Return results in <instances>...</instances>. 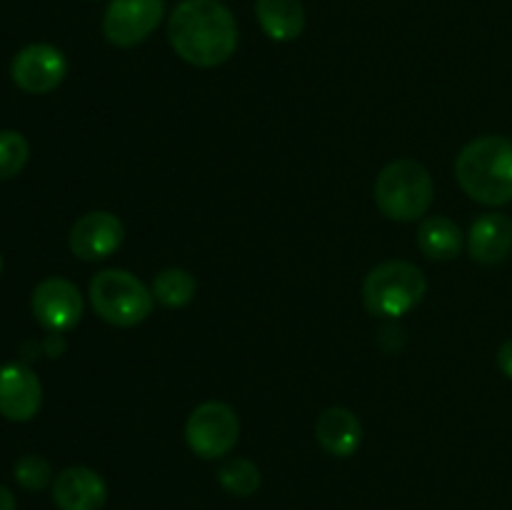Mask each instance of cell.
<instances>
[{"label":"cell","instance_id":"cell-1","mask_svg":"<svg viewBox=\"0 0 512 510\" xmlns=\"http://www.w3.org/2000/svg\"><path fill=\"white\" fill-rule=\"evenodd\" d=\"M175 55L195 68H218L238 48V23L220 0H183L168 18Z\"/></svg>","mask_w":512,"mask_h":510},{"label":"cell","instance_id":"cell-2","mask_svg":"<svg viewBox=\"0 0 512 510\" xmlns=\"http://www.w3.org/2000/svg\"><path fill=\"white\" fill-rule=\"evenodd\" d=\"M455 180L478 203L493 208L512 203V140L503 135L470 140L455 158Z\"/></svg>","mask_w":512,"mask_h":510},{"label":"cell","instance_id":"cell-3","mask_svg":"<svg viewBox=\"0 0 512 510\" xmlns=\"http://www.w3.org/2000/svg\"><path fill=\"white\" fill-rule=\"evenodd\" d=\"M435 198L433 175L418 160H393L375 178V205L398 223H413L430 210Z\"/></svg>","mask_w":512,"mask_h":510},{"label":"cell","instance_id":"cell-4","mask_svg":"<svg viewBox=\"0 0 512 510\" xmlns=\"http://www.w3.org/2000/svg\"><path fill=\"white\" fill-rule=\"evenodd\" d=\"M88 298L95 313L115 328H135L145 323L155 305L153 290L123 268L100 270L90 280Z\"/></svg>","mask_w":512,"mask_h":510},{"label":"cell","instance_id":"cell-5","mask_svg":"<svg viewBox=\"0 0 512 510\" xmlns=\"http://www.w3.org/2000/svg\"><path fill=\"white\" fill-rule=\"evenodd\" d=\"M428 293L423 270L408 260H385L375 265L363 283V303L375 318L395 320L410 313Z\"/></svg>","mask_w":512,"mask_h":510},{"label":"cell","instance_id":"cell-6","mask_svg":"<svg viewBox=\"0 0 512 510\" xmlns=\"http://www.w3.org/2000/svg\"><path fill=\"white\" fill-rule=\"evenodd\" d=\"M240 440V418L228 403H200L185 420V443L198 458L218 460L233 453Z\"/></svg>","mask_w":512,"mask_h":510},{"label":"cell","instance_id":"cell-7","mask_svg":"<svg viewBox=\"0 0 512 510\" xmlns=\"http://www.w3.org/2000/svg\"><path fill=\"white\" fill-rule=\"evenodd\" d=\"M165 0H110L103 15V35L118 48H133L158 30Z\"/></svg>","mask_w":512,"mask_h":510},{"label":"cell","instance_id":"cell-8","mask_svg":"<svg viewBox=\"0 0 512 510\" xmlns=\"http://www.w3.org/2000/svg\"><path fill=\"white\" fill-rule=\"evenodd\" d=\"M13 83L30 95H45L58 88L68 75V58L50 43H30L13 58L10 65Z\"/></svg>","mask_w":512,"mask_h":510},{"label":"cell","instance_id":"cell-9","mask_svg":"<svg viewBox=\"0 0 512 510\" xmlns=\"http://www.w3.org/2000/svg\"><path fill=\"white\" fill-rule=\"evenodd\" d=\"M83 295L78 285L65 278H45L30 295V310L35 320L50 333L75 328L83 318Z\"/></svg>","mask_w":512,"mask_h":510},{"label":"cell","instance_id":"cell-10","mask_svg":"<svg viewBox=\"0 0 512 510\" xmlns=\"http://www.w3.org/2000/svg\"><path fill=\"white\" fill-rule=\"evenodd\" d=\"M125 240V225L110 210H93V213H85L83 218L75 220V225L70 228L68 245L73 250L75 258L80 260H105L113 253H118V248Z\"/></svg>","mask_w":512,"mask_h":510},{"label":"cell","instance_id":"cell-11","mask_svg":"<svg viewBox=\"0 0 512 510\" xmlns=\"http://www.w3.org/2000/svg\"><path fill=\"white\" fill-rule=\"evenodd\" d=\"M43 405V385L23 363L0 365V415L10 423H28Z\"/></svg>","mask_w":512,"mask_h":510},{"label":"cell","instance_id":"cell-12","mask_svg":"<svg viewBox=\"0 0 512 510\" xmlns=\"http://www.w3.org/2000/svg\"><path fill=\"white\" fill-rule=\"evenodd\" d=\"M53 500L58 510H103L108 503V483L85 465H70L53 480Z\"/></svg>","mask_w":512,"mask_h":510},{"label":"cell","instance_id":"cell-13","mask_svg":"<svg viewBox=\"0 0 512 510\" xmlns=\"http://www.w3.org/2000/svg\"><path fill=\"white\" fill-rule=\"evenodd\" d=\"M315 440L333 458H350L363 443V425L353 410L333 405L315 420Z\"/></svg>","mask_w":512,"mask_h":510},{"label":"cell","instance_id":"cell-14","mask_svg":"<svg viewBox=\"0 0 512 510\" xmlns=\"http://www.w3.org/2000/svg\"><path fill=\"white\" fill-rule=\"evenodd\" d=\"M470 258L483 265L503 263L512 253V220L503 213H483L468 233Z\"/></svg>","mask_w":512,"mask_h":510},{"label":"cell","instance_id":"cell-15","mask_svg":"<svg viewBox=\"0 0 512 510\" xmlns=\"http://www.w3.org/2000/svg\"><path fill=\"white\" fill-rule=\"evenodd\" d=\"M255 15L263 33L275 43H290L305 30L303 0H255Z\"/></svg>","mask_w":512,"mask_h":510},{"label":"cell","instance_id":"cell-16","mask_svg":"<svg viewBox=\"0 0 512 510\" xmlns=\"http://www.w3.org/2000/svg\"><path fill=\"white\" fill-rule=\"evenodd\" d=\"M418 248L430 260H453L463 250V230L445 215H430L418 228Z\"/></svg>","mask_w":512,"mask_h":510},{"label":"cell","instance_id":"cell-17","mask_svg":"<svg viewBox=\"0 0 512 510\" xmlns=\"http://www.w3.org/2000/svg\"><path fill=\"white\" fill-rule=\"evenodd\" d=\"M153 298L165 308H183L195 298L198 280L185 268H165L153 278Z\"/></svg>","mask_w":512,"mask_h":510},{"label":"cell","instance_id":"cell-18","mask_svg":"<svg viewBox=\"0 0 512 510\" xmlns=\"http://www.w3.org/2000/svg\"><path fill=\"white\" fill-rule=\"evenodd\" d=\"M260 480L263 478H260L258 465L248 458H230L218 470V483L223 485V490H228L230 495H238V498L253 495L260 488Z\"/></svg>","mask_w":512,"mask_h":510},{"label":"cell","instance_id":"cell-19","mask_svg":"<svg viewBox=\"0 0 512 510\" xmlns=\"http://www.w3.org/2000/svg\"><path fill=\"white\" fill-rule=\"evenodd\" d=\"M30 160V145L18 130H0V180H13Z\"/></svg>","mask_w":512,"mask_h":510},{"label":"cell","instance_id":"cell-20","mask_svg":"<svg viewBox=\"0 0 512 510\" xmlns=\"http://www.w3.org/2000/svg\"><path fill=\"white\" fill-rule=\"evenodd\" d=\"M15 480H18L20 488L25 490H43L53 483V468H50L48 460L43 455H23V458L15 463L13 468Z\"/></svg>","mask_w":512,"mask_h":510},{"label":"cell","instance_id":"cell-21","mask_svg":"<svg viewBox=\"0 0 512 510\" xmlns=\"http://www.w3.org/2000/svg\"><path fill=\"white\" fill-rule=\"evenodd\" d=\"M498 368L505 378L512 380V338L505 340L498 350Z\"/></svg>","mask_w":512,"mask_h":510},{"label":"cell","instance_id":"cell-22","mask_svg":"<svg viewBox=\"0 0 512 510\" xmlns=\"http://www.w3.org/2000/svg\"><path fill=\"white\" fill-rule=\"evenodd\" d=\"M0 510H15V495L5 485H0Z\"/></svg>","mask_w":512,"mask_h":510},{"label":"cell","instance_id":"cell-23","mask_svg":"<svg viewBox=\"0 0 512 510\" xmlns=\"http://www.w3.org/2000/svg\"><path fill=\"white\" fill-rule=\"evenodd\" d=\"M0 273H3V255H0Z\"/></svg>","mask_w":512,"mask_h":510}]
</instances>
